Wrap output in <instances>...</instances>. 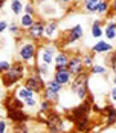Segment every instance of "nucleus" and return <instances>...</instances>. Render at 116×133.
Wrapping results in <instances>:
<instances>
[{
  "label": "nucleus",
  "mask_w": 116,
  "mask_h": 133,
  "mask_svg": "<svg viewBox=\"0 0 116 133\" xmlns=\"http://www.w3.org/2000/svg\"><path fill=\"white\" fill-rule=\"evenodd\" d=\"M58 51H60V48H58V44H57V43L47 41V43L40 44L35 63H43V64L52 66V64H53V60H55V55H57Z\"/></svg>",
  "instance_id": "obj_4"
},
{
  "label": "nucleus",
  "mask_w": 116,
  "mask_h": 133,
  "mask_svg": "<svg viewBox=\"0 0 116 133\" xmlns=\"http://www.w3.org/2000/svg\"><path fill=\"white\" fill-rule=\"evenodd\" d=\"M103 113H105V124L107 125H113L116 122V107L112 104H107L103 107Z\"/></svg>",
  "instance_id": "obj_18"
},
{
  "label": "nucleus",
  "mask_w": 116,
  "mask_h": 133,
  "mask_svg": "<svg viewBox=\"0 0 116 133\" xmlns=\"http://www.w3.org/2000/svg\"><path fill=\"white\" fill-rule=\"evenodd\" d=\"M37 52H38V46L37 43L32 40H25L18 48H17V58L20 61H23L26 66H35V60H37Z\"/></svg>",
  "instance_id": "obj_2"
},
{
  "label": "nucleus",
  "mask_w": 116,
  "mask_h": 133,
  "mask_svg": "<svg viewBox=\"0 0 116 133\" xmlns=\"http://www.w3.org/2000/svg\"><path fill=\"white\" fill-rule=\"evenodd\" d=\"M25 104L26 106H29V107H35L37 106V99L32 96V98H28V99H25Z\"/></svg>",
  "instance_id": "obj_33"
},
{
  "label": "nucleus",
  "mask_w": 116,
  "mask_h": 133,
  "mask_svg": "<svg viewBox=\"0 0 116 133\" xmlns=\"http://www.w3.org/2000/svg\"><path fill=\"white\" fill-rule=\"evenodd\" d=\"M115 18H116V15L112 14L110 20L104 26V37H105V40H108V41L116 40V20Z\"/></svg>",
  "instance_id": "obj_13"
},
{
  "label": "nucleus",
  "mask_w": 116,
  "mask_h": 133,
  "mask_svg": "<svg viewBox=\"0 0 116 133\" xmlns=\"http://www.w3.org/2000/svg\"><path fill=\"white\" fill-rule=\"evenodd\" d=\"M69 60H70V55L67 54V51L60 49L57 55H55V60H53V66L55 69H66L69 64Z\"/></svg>",
  "instance_id": "obj_15"
},
{
  "label": "nucleus",
  "mask_w": 116,
  "mask_h": 133,
  "mask_svg": "<svg viewBox=\"0 0 116 133\" xmlns=\"http://www.w3.org/2000/svg\"><path fill=\"white\" fill-rule=\"evenodd\" d=\"M46 125L49 133H63L64 132V121L57 112H51L49 116L46 118Z\"/></svg>",
  "instance_id": "obj_9"
},
{
  "label": "nucleus",
  "mask_w": 116,
  "mask_h": 133,
  "mask_svg": "<svg viewBox=\"0 0 116 133\" xmlns=\"http://www.w3.org/2000/svg\"><path fill=\"white\" fill-rule=\"evenodd\" d=\"M37 18H35V15H32V14H22L20 15V26L22 29H29V28L34 25V22H35Z\"/></svg>",
  "instance_id": "obj_20"
},
{
  "label": "nucleus",
  "mask_w": 116,
  "mask_h": 133,
  "mask_svg": "<svg viewBox=\"0 0 116 133\" xmlns=\"http://www.w3.org/2000/svg\"><path fill=\"white\" fill-rule=\"evenodd\" d=\"M35 12H37V8H35V2L34 0H29L28 3H25V14L35 15Z\"/></svg>",
  "instance_id": "obj_29"
},
{
  "label": "nucleus",
  "mask_w": 116,
  "mask_h": 133,
  "mask_svg": "<svg viewBox=\"0 0 116 133\" xmlns=\"http://www.w3.org/2000/svg\"><path fill=\"white\" fill-rule=\"evenodd\" d=\"M44 84H46V81H44V78L41 77V75H38L35 70L31 74V75H26L25 78V87H28V89H31L34 93H41L43 92V89H44Z\"/></svg>",
  "instance_id": "obj_7"
},
{
  "label": "nucleus",
  "mask_w": 116,
  "mask_h": 133,
  "mask_svg": "<svg viewBox=\"0 0 116 133\" xmlns=\"http://www.w3.org/2000/svg\"><path fill=\"white\" fill-rule=\"evenodd\" d=\"M52 106H53V103L49 101V99H46V98H43V99L40 101V110H41L43 113H51Z\"/></svg>",
  "instance_id": "obj_27"
},
{
  "label": "nucleus",
  "mask_w": 116,
  "mask_h": 133,
  "mask_svg": "<svg viewBox=\"0 0 116 133\" xmlns=\"http://www.w3.org/2000/svg\"><path fill=\"white\" fill-rule=\"evenodd\" d=\"M61 89H63V86H61L60 83H57L53 78L49 80V81H46L44 89H43V98L49 99V101H52V103H57L58 98H60Z\"/></svg>",
  "instance_id": "obj_6"
},
{
  "label": "nucleus",
  "mask_w": 116,
  "mask_h": 133,
  "mask_svg": "<svg viewBox=\"0 0 116 133\" xmlns=\"http://www.w3.org/2000/svg\"><path fill=\"white\" fill-rule=\"evenodd\" d=\"M35 3H43V2H47V0H34Z\"/></svg>",
  "instance_id": "obj_41"
},
{
  "label": "nucleus",
  "mask_w": 116,
  "mask_h": 133,
  "mask_svg": "<svg viewBox=\"0 0 116 133\" xmlns=\"http://www.w3.org/2000/svg\"><path fill=\"white\" fill-rule=\"evenodd\" d=\"M32 70H35V72H37L38 75H41L43 78H46V77L51 75V66L43 64V63H35V66L32 67Z\"/></svg>",
  "instance_id": "obj_22"
},
{
  "label": "nucleus",
  "mask_w": 116,
  "mask_h": 133,
  "mask_svg": "<svg viewBox=\"0 0 116 133\" xmlns=\"http://www.w3.org/2000/svg\"><path fill=\"white\" fill-rule=\"evenodd\" d=\"M90 35L92 38H96V40H101L104 35V28H103V23H101V20L99 18H96V20H93L90 25Z\"/></svg>",
  "instance_id": "obj_17"
},
{
  "label": "nucleus",
  "mask_w": 116,
  "mask_h": 133,
  "mask_svg": "<svg viewBox=\"0 0 116 133\" xmlns=\"http://www.w3.org/2000/svg\"><path fill=\"white\" fill-rule=\"evenodd\" d=\"M112 80H113V84L116 86V70H113V78Z\"/></svg>",
  "instance_id": "obj_39"
},
{
  "label": "nucleus",
  "mask_w": 116,
  "mask_h": 133,
  "mask_svg": "<svg viewBox=\"0 0 116 133\" xmlns=\"http://www.w3.org/2000/svg\"><path fill=\"white\" fill-rule=\"evenodd\" d=\"M67 70L70 72L72 77H77V75L83 74V72L86 70V67H84V64H83L81 55H78V54L70 55V60H69V64H67Z\"/></svg>",
  "instance_id": "obj_10"
},
{
  "label": "nucleus",
  "mask_w": 116,
  "mask_h": 133,
  "mask_svg": "<svg viewBox=\"0 0 116 133\" xmlns=\"http://www.w3.org/2000/svg\"><path fill=\"white\" fill-rule=\"evenodd\" d=\"M11 11L14 15H22L25 12V5L22 0H11Z\"/></svg>",
  "instance_id": "obj_23"
},
{
  "label": "nucleus",
  "mask_w": 116,
  "mask_h": 133,
  "mask_svg": "<svg viewBox=\"0 0 116 133\" xmlns=\"http://www.w3.org/2000/svg\"><path fill=\"white\" fill-rule=\"evenodd\" d=\"M110 101L112 103H116V86H113L112 90H110Z\"/></svg>",
  "instance_id": "obj_35"
},
{
  "label": "nucleus",
  "mask_w": 116,
  "mask_h": 133,
  "mask_svg": "<svg viewBox=\"0 0 116 133\" xmlns=\"http://www.w3.org/2000/svg\"><path fill=\"white\" fill-rule=\"evenodd\" d=\"M58 3H61V5H72V3H75L77 0H57Z\"/></svg>",
  "instance_id": "obj_37"
},
{
  "label": "nucleus",
  "mask_w": 116,
  "mask_h": 133,
  "mask_svg": "<svg viewBox=\"0 0 116 133\" xmlns=\"http://www.w3.org/2000/svg\"><path fill=\"white\" fill-rule=\"evenodd\" d=\"M8 31H9L12 35H18V34H20V31H22V26H20L18 23H9Z\"/></svg>",
  "instance_id": "obj_31"
},
{
  "label": "nucleus",
  "mask_w": 116,
  "mask_h": 133,
  "mask_svg": "<svg viewBox=\"0 0 116 133\" xmlns=\"http://www.w3.org/2000/svg\"><path fill=\"white\" fill-rule=\"evenodd\" d=\"M14 133H29V129L25 122H15L14 125Z\"/></svg>",
  "instance_id": "obj_30"
},
{
  "label": "nucleus",
  "mask_w": 116,
  "mask_h": 133,
  "mask_svg": "<svg viewBox=\"0 0 116 133\" xmlns=\"http://www.w3.org/2000/svg\"><path fill=\"white\" fill-rule=\"evenodd\" d=\"M99 3H101V0H83L81 6H83L86 14H96V9H98Z\"/></svg>",
  "instance_id": "obj_19"
},
{
  "label": "nucleus",
  "mask_w": 116,
  "mask_h": 133,
  "mask_svg": "<svg viewBox=\"0 0 116 133\" xmlns=\"http://www.w3.org/2000/svg\"><path fill=\"white\" fill-rule=\"evenodd\" d=\"M15 95L20 98V99H28V98H32L34 96V92L31 90V89H28V87H25V86H22V87H18L17 90H15Z\"/></svg>",
  "instance_id": "obj_24"
},
{
  "label": "nucleus",
  "mask_w": 116,
  "mask_h": 133,
  "mask_svg": "<svg viewBox=\"0 0 116 133\" xmlns=\"http://www.w3.org/2000/svg\"><path fill=\"white\" fill-rule=\"evenodd\" d=\"M0 133H6V122L0 121Z\"/></svg>",
  "instance_id": "obj_38"
},
{
  "label": "nucleus",
  "mask_w": 116,
  "mask_h": 133,
  "mask_svg": "<svg viewBox=\"0 0 116 133\" xmlns=\"http://www.w3.org/2000/svg\"><path fill=\"white\" fill-rule=\"evenodd\" d=\"M3 5H5V0H0V11H2V8H3Z\"/></svg>",
  "instance_id": "obj_40"
},
{
  "label": "nucleus",
  "mask_w": 116,
  "mask_h": 133,
  "mask_svg": "<svg viewBox=\"0 0 116 133\" xmlns=\"http://www.w3.org/2000/svg\"><path fill=\"white\" fill-rule=\"evenodd\" d=\"M8 118L14 122H26L29 116L23 112V109H9L8 110Z\"/></svg>",
  "instance_id": "obj_16"
},
{
  "label": "nucleus",
  "mask_w": 116,
  "mask_h": 133,
  "mask_svg": "<svg viewBox=\"0 0 116 133\" xmlns=\"http://www.w3.org/2000/svg\"><path fill=\"white\" fill-rule=\"evenodd\" d=\"M44 28H46V22L43 20V18H37L35 22H34V25L29 28V29H26V35H28V38L32 41H41L44 38Z\"/></svg>",
  "instance_id": "obj_8"
},
{
  "label": "nucleus",
  "mask_w": 116,
  "mask_h": 133,
  "mask_svg": "<svg viewBox=\"0 0 116 133\" xmlns=\"http://www.w3.org/2000/svg\"><path fill=\"white\" fill-rule=\"evenodd\" d=\"M8 28H9V23H8L6 20H0V34H2V32H5Z\"/></svg>",
  "instance_id": "obj_34"
},
{
  "label": "nucleus",
  "mask_w": 116,
  "mask_h": 133,
  "mask_svg": "<svg viewBox=\"0 0 116 133\" xmlns=\"http://www.w3.org/2000/svg\"><path fill=\"white\" fill-rule=\"evenodd\" d=\"M113 49H115V46H113V44H112L108 40H103V38H101V40H98L90 48L92 52H93V54H98V55H108V54L112 52Z\"/></svg>",
  "instance_id": "obj_11"
},
{
  "label": "nucleus",
  "mask_w": 116,
  "mask_h": 133,
  "mask_svg": "<svg viewBox=\"0 0 116 133\" xmlns=\"http://www.w3.org/2000/svg\"><path fill=\"white\" fill-rule=\"evenodd\" d=\"M89 80H90V72L84 70L77 77H73L70 81V90L75 93L79 101H84L89 95Z\"/></svg>",
  "instance_id": "obj_3"
},
{
  "label": "nucleus",
  "mask_w": 116,
  "mask_h": 133,
  "mask_svg": "<svg viewBox=\"0 0 116 133\" xmlns=\"http://www.w3.org/2000/svg\"><path fill=\"white\" fill-rule=\"evenodd\" d=\"M110 9H112V14L116 15V0H110Z\"/></svg>",
  "instance_id": "obj_36"
},
{
  "label": "nucleus",
  "mask_w": 116,
  "mask_h": 133,
  "mask_svg": "<svg viewBox=\"0 0 116 133\" xmlns=\"http://www.w3.org/2000/svg\"><path fill=\"white\" fill-rule=\"evenodd\" d=\"M81 58H83V64H84V67L86 69H90L93 64H95V54L92 52H86L81 55Z\"/></svg>",
  "instance_id": "obj_25"
},
{
  "label": "nucleus",
  "mask_w": 116,
  "mask_h": 133,
  "mask_svg": "<svg viewBox=\"0 0 116 133\" xmlns=\"http://www.w3.org/2000/svg\"><path fill=\"white\" fill-rule=\"evenodd\" d=\"M83 37H84V28H83V25L78 23V25H75V26L69 28V29L64 32L63 37H58V40H60L58 48H67V46H72V44L78 43Z\"/></svg>",
  "instance_id": "obj_5"
},
{
  "label": "nucleus",
  "mask_w": 116,
  "mask_h": 133,
  "mask_svg": "<svg viewBox=\"0 0 116 133\" xmlns=\"http://www.w3.org/2000/svg\"><path fill=\"white\" fill-rule=\"evenodd\" d=\"M58 22L57 20H49L46 22V28H44V38H47V41L58 40Z\"/></svg>",
  "instance_id": "obj_12"
},
{
  "label": "nucleus",
  "mask_w": 116,
  "mask_h": 133,
  "mask_svg": "<svg viewBox=\"0 0 116 133\" xmlns=\"http://www.w3.org/2000/svg\"><path fill=\"white\" fill-rule=\"evenodd\" d=\"M105 74H107V67L104 66V64L95 63L90 67V75H105Z\"/></svg>",
  "instance_id": "obj_26"
},
{
  "label": "nucleus",
  "mask_w": 116,
  "mask_h": 133,
  "mask_svg": "<svg viewBox=\"0 0 116 133\" xmlns=\"http://www.w3.org/2000/svg\"><path fill=\"white\" fill-rule=\"evenodd\" d=\"M110 12H112V9H110V0H101V3L98 5L96 14L101 15V17H108Z\"/></svg>",
  "instance_id": "obj_21"
},
{
  "label": "nucleus",
  "mask_w": 116,
  "mask_h": 133,
  "mask_svg": "<svg viewBox=\"0 0 116 133\" xmlns=\"http://www.w3.org/2000/svg\"><path fill=\"white\" fill-rule=\"evenodd\" d=\"M72 78L73 77L70 75V72L67 70V67L66 69H55V72H53V80L57 81V83H60L61 86L70 84Z\"/></svg>",
  "instance_id": "obj_14"
},
{
  "label": "nucleus",
  "mask_w": 116,
  "mask_h": 133,
  "mask_svg": "<svg viewBox=\"0 0 116 133\" xmlns=\"http://www.w3.org/2000/svg\"><path fill=\"white\" fill-rule=\"evenodd\" d=\"M26 74H28V69L26 64L23 61H15L11 64L9 70H6L5 74H2V84L6 87V89H11L14 87L17 83H20L22 80L26 78Z\"/></svg>",
  "instance_id": "obj_1"
},
{
  "label": "nucleus",
  "mask_w": 116,
  "mask_h": 133,
  "mask_svg": "<svg viewBox=\"0 0 116 133\" xmlns=\"http://www.w3.org/2000/svg\"><path fill=\"white\" fill-rule=\"evenodd\" d=\"M9 67H11V63L8 60H0V75L5 74L6 70H9Z\"/></svg>",
  "instance_id": "obj_32"
},
{
  "label": "nucleus",
  "mask_w": 116,
  "mask_h": 133,
  "mask_svg": "<svg viewBox=\"0 0 116 133\" xmlns=\"http://www.w3.org/2000/svg\"><path fill=\"white\" fill-rule=\"evenodd\" d=\"M107 66L110 67L112 70H116V49H113L112 52L108 54V57H107Z\"/></svg>",
  "instance_id": "obj_28"
}]
</instances>
